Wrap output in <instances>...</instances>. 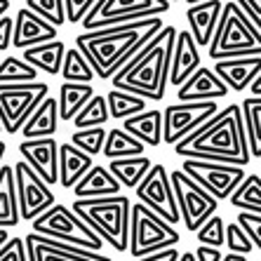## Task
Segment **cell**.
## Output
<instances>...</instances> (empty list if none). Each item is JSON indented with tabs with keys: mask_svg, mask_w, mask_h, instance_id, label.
Masks as SVG:
<instances>
[{
	"mask_svg": "<svg viewBox=\"0 0 261 261\" xmlns=\"http://www.w3.org/2000/svg\"><path fill=\"white\" fill-rule=\"evenodd\" d=\"M181 240L174 226L146 210L144 205L129 207V233H127V252L134 259H141L146 254L160 252V249L176 247Z\"/></svg>",
	"mask_w": 261,
	"mask_h": 261,
	"instance_id": "cell-6",
	"label": "cell"
},
{
	"mask_svg": "<svg viewBox=\"0 0 261 261\" xmlns=\"http://www.w3.org/2000/svg\"><path fill=\"white\" fill-rule=\"evenodd\" d=\"M97 0H64V12H66L68 24H80L83 17L94 7Z\"/></svg>",
	"mask_w": 261,
	"mask_h": 261,
	"instance_id": "cell-42",
	"label": "cell"
},
{
	"mask_svg": "<svg viewBox=\"0 0 261 261\" xmlns=\"http://www.w3.org/2000/svg\"><path fill=\"white\" fill-rule=\"evenodd\" d=\"M103 139H106V129L103 127H90V129H75L71 134V146H75L78 151L85 155H99L103 148Z\"/></svg>",
	"mask_w": 261,
	"mask_h": 261,
	"instance_id": "cell-38",
	"label": "cell"
},
{
	"mask_svg": "<svg viewBox=\"0 0 261 261\" xmlns=\"http://www.w3.org/2000/svg\"><path fill=\"white\" fill-rule=\"evenodd\" d=\"M240 118H243V132L247 141L249 158H261V101L259 99H245L240 103Z\"/></svg>",
	"mask_w": 261,
	"mask_h": 261,
	"instance_id": "cell-29",
	"label": "cell"
},
{
	"mask_svg": "<svg viewBox=\"0 0 261 261\" xmlns=\"http://www.w3.org/2000/svg\"><path fill=\"white\" fill-rule=\"evenodd\" d=\"M14 172V191H17V205H19V219L33 221L36 217L49 210L57 202L55 193L47 184L31 170L29 165L21 163L12 165Z\"/></svg>",
	"mask_w": 261,
	"mask_h": 261,
	"instance_id": "cell-14",
	"label": "cell"
},
{
	"mask_svg": "<svg viewBox=\"0 0 261 261\" xmlns=\"http://www.w3.org/2000/svg\"><path fill=\"white\" fill-rule=\"evenodd\" d=\"M236 224L247 236L252 247L259 249L261 247V212H238Z\"/></svg>",
	"mask_w": 261,
	"mask_h": 261,
	"instance_id": "cell-40",
	"label": "cell"
},
{
	"mask_svg": "<svg viewBox=\"0 0 261 261\" xmlns=\"http://www.w3.org/2000/svg\"><path fill=\"white\" fill-rule=\"evenodd\" d=\"M224 228H226V221L214 214V217H210L205 224L195 231V240H198L200 245H205V247L219 249L221 245H224Z\"/></svg>",
	"mask_w": 261,
	"mask_h": 261,
	"instance_id": "cell-39",
	"label": "cell"
},
{
	"mask_svg": "<svg viewBox=\"0 0 261 261\" xmlns=\"http://www.w3.org/2000/svg\"><path fill=\"white\" fill-rule=\"evenodd\" d=\"M146 146L141 141H137L134 137H129L125 129L113 127L111 132H106V139H103V158L109 160H120V158H137V155H144Z\"/></svg>",
	"mask_w": 261,
	"mask_h": 261,
	"instance_id": "cell-31",
	"label": "cell"
},
{
	"mask_svg": "<svg viewBox=\"0 0 261 261\" xmlns=\"http://www.w3.org/2000/svg\"><path fill=\"white\" fill-rule=\"evenodd\" d=\"M186 3H189V7H191V5H198V3H205V0H186Z\"/></svg>",
	"mask_w": 261,
	"mask_h": 261,
	"instance_id": "cell-54",
	"label": "cell"
},
{
	"mask_svg": "<svg viewBox=\"0 0 261 261\" xmlns=\"http://www.w3.org/2000/svg\"><path fill=\"white\" fill-rule=\"evenodd\" d=\"M247 87L252 90V97H249V99H259V101H261V73L249 80V85H247Z\"/></svg>",
	"mask_w": 261,
	"mask_h": 261,
	"instance_id": "cell-48",
	"label": "cell"
},
{
	"mask_svg": "<svg viewBox=\"0 0 261 261\" xmlns=\"http://www.w3.org/2000/svg\"><path fill=\"white\" fill-rule=\"evenodd\" d=\"M75 129H90V127H103L109 122V109H106V99L103 94H94L90 101L80 109V113L73 118Z\"/></svg>",
	"mask_w": 261,
	"mask_h": 261,
	"instance_id": "cell-35",
	"label": "cell"
},
{
	"mask_svg": "<svg viewBox=\"0 0 261 261\" xmlns=\"http://www.w3.org/2000/svg\"><path fill=\"white\" fill-rule=\"evenodd\" d=\"M59 73H64V83L92 85V80H94V71H92L90 64H87V59L80 55L75 47L64 52V61H61V71Z\"/></svg>",
	"mask_w": 261,
	"mask_h": 261,
	"instance_id": "cell-34",
	"label": "cell"
},
{
	"mask_svg": "<svg viewBox=\"0 0 261 261\" xmlns=\"http://www.w3.org/2000/svg\"><path fill=\"white\" fill-rule=\"evenodd\" d=\"M195 261H221V249H214V247H205V245H198V249L193 252Z\"/></svg>",
	"mask_w": 261,
	"mask_h": 261,
	"instance_id": "cell-46",
	"label": "cell"
},
{
	"mask_svg": "<svg viewBox=\"0 0 261 261\" xmlns=\"http://www.w3.org/2000/svg\"><path fill=\"white\" fill-rule=\"evenodd\" d=\"M7 240H10V236H7V231H5V228H0V247H3V245H5Z\"/></svg>",
	"mask_w": 261,
	"mask_h": 261,
	"instance_id": "cell-52",
	"label": "cell"
},
{
	"mask_svg": "<svg viewBox=\"0 0 261 261\" xmlns=\"http://www.w3.org/2000/svg\"><path fill=\"white\" fill-rule=\"evenodd\" d=\"M137 200L144 205L146 210H151L153 214H158L163 221L170 226L179 224V210L174 202V193L170 186V172L163 163H153L151 170L146 172V176L137 184Z\"/></svg>",
	"mask_w": 261,
	"mask_h": 261,
	"instance_id": "cell-11",
	"label": "cell"
},
{
	"mask_svg": "<svg viewBox=\"0 0 261 261\" xmlns=\"http://www.w3.org/2000/svg\"><path fill=\"white\" fill-rule=\"evenodd\" d=\"M176 155L184 160H202V163H221L233 167H245L249 163L247 141L243 132L240 103H228L217 116L202 122L198 129L174 146Z\"/></svg>",
	"mask_w": 261,
	"mask_h": 261,
	"instance_id": "cell-2",
	"label": "cell"
},
{
	"mask_svg": "<svg viewBox=\"0 0 261 261\" xmlns=\"http://www.w3.org/2000/svg\"><path fill=\"white\" fill-rule=\"evenodd\" d=\"M0 134H3V127H0Z\"/></svg>",
	"mask_w": 261,
	"mask_h": 261,
	"instance_id": "cell-56",
	"label": "cell"
},
{
	"mask_svg": "<svg viewBox=\"0 0 261 261\" xmlns=\"http://www.w3.org/2000/svg\"><path fill=\"white\" fill-rule=\"evenodd\" d=\"M172 5L167 0H97L80 24H83V33H87V31H99L109 29V26L160 17Z\"/></svg>",
	"mask_w": 261,
	"mask_h": 261,
	"instance_id": "cell-8",
	"label": "cell"
},
{
	"mask_svg": "<svg viewBox=\"0 0 261 261\" xmlns=\"http://www.w3.org/2000/svg\"><path fill=\"white\" fill-rule=\"evenodd\" d=\"M26 261H113L103 252H90V249H80L73 245L59 243V240H49V238L29 233L24 238Z\"/></svg>",
	"mask_w": 261,
	"mask_h": 261,
	"instance_id": "cell-15",
	"label": "cell"
},
{
	"mask_svg": "<svg viewBox=\"0 0 261 261\" xmlns=\"http://www.w3.org/2000/svg\"><path fill=\"white\" fill-rule=\"evenodd\" d=\"M64 52L66 45L61 40H52V43H43L36 47L24 49V61L36 71H45L49 75H57L61 71V61H64Z\"/></svg>",
	"mask_w": 261,
	"mask_h": 261,
	"instance_id": "cell-28",
	"label": "cell"
},
{
	"mask_svg": "<svg viewBox=\"0 0 261 261\" xmlns=\"http://www.w3.org/2000/svg\"><path fill=\"white\" fill-rule=\"evenodd\" d=\"M179 259V252L176 247H170V249H160V252H153V254H146L137 261H176Z\"/></svg>",
	"mask_w": 261,
	"mask_h": 261,
	"instance_id": "cell-47",
	"label": "cell"
},
{
	"mask_svg": "<svg viewBox=\"0 0 261 261\" xmlns=\"http://www.w3.org/2000/svg\"><path fill=\"white\" fill-rule=\"evenodd\" d=\"M106 109H109V118L116 120H127V118L137 116L141 111H146V101L139 97H134L129 92H120V90H111L106 94Z\"/></svg>",
	"mask_w": 261,
	"mask_h": 261,
	"instance_id": "cell-33",
	"label": "cell"
},
{
	"mask_svg": "<svg viewBox=\"0 0 261 261\" xmlns=\"http://www.w3.org/2000/svg\"><path fill=\"white\" fill-rule=\"evenodd\" d=\"M10 10V0H0V17H5Z\"/></svg>",
	"mask_w": 261,
	"mask_h": 261,
	"instance_id": "cell-50",
	"label": "cell"
},
{
	"mask_svg": "<svg viewBox=\"0 0 261 261\" xmlns=\"http://www.w3.org/2000/svg\"><path fill=\"white\" fill-rule=\"evenodd\" d=\"M12 45V17H0V49H7Z\"/></svg>",
	"mask_w": 261,
	"mask_h": 261,
	"instance_id": "cell-45",
	"label": "cell"
},
{
	"mask_svg": "<svg viewBox=\"0 0 261 261\" xmlns=\"http://www.w3.org/2000/svg\"><path fill=\"white\" fill-rule=\"evenodd\" d=\"M57 127H59L57 99L45 97L36 106V111L29 116V120L24 122V127L19 129V132L24 134V139H49V137H55Z\"/></svg>",
	"mask_w": 261,
	"mask_h": 261,
	"instance_id": "cell-25",
	"label": "cell"
},
{
	"mask_svg": "<svg viewBox=\"0 0 261 261\" xmlns=\"http://www.w3.org/2000/svg\"><path fill=\"white\" fill-rule=\"evenodd\" d=\"M129 137H134L137 141H141L144 146H155L158 148L163 144V111L158 109H146L137 116L122 120V127Z\"/></svg>",
	"mask_w": 261,
	"mask_h": 261,
	"instance_id": "cell-24",
	"label": "cell"
},
{
	"mask_svg": "<svg viewBox=\"0 0 261 261\" xmlns=\"http://www.w3.org/2000/svg\"><path fill=\"white\" fill-rule=\"evenodd\" d=\"M0 261H26L24 238H10L0 247Z\"/></svg>",
	"mask_w": 261,
	"mask_h": 261,
	"instance_id": "cell-43",
	"label": "cell"
},
{
	"mask_svg": "<svg viewBox=\"0 0 261 261\" xmlns=\"http://www.w3.org/2000/svg\"><path fill=\"white\" fill-rule=\"evenodd\" d=\"M57 33L59 31L55 26L38 19L26 7H21L12 19V47L17 49H29L43 43H52V40H57Z\"/></svg>",
	"mask_w": 261,
	"mask_h": 261,
	"instance_id": "cell-18",
	"label": "cell"
},
{
	"mask_svg": "<svg viewBox=\"0 0 261 261\" xmlns=\"http://www.w3.org/2000/svg\"><path fill=\"white\" fill-rule=\"evenodd\" d=\"M38 71L31 68L24 59L19 57H7L0 59V85H24V83H36Z\"/></svg>",
	"mask_w": 261,
	"mask_h": 261,
	"instance_id": "cell-36",
	"label": "cell"
},
{
	"mask_svg": "<svg viewBox=\"0 0 261 261\" xmlns=\"http://www.w3.org/2000/svg\"><path fill=\"white\" fill-rule=\"evenodd\" d=\"M26 10L33 12L38 19L47 21L49 26H64L66 12H64V0H26Z\"/></svg>",
	"mask_w": 261,
	"mask_h": 261,
	"instance_id": "cell-37",
	"label": "cell"
},
{
	"mask_svg": "<svg viewBox=\"0 0 261 261\" xmlns=\"http://www.w3.org/2000/svg\"><path fill=\"white\" fill-rule=\"evenodd\" d=\"M219 113L217 101H191V103H172L163 111V144L176 146L186 139L193 129Z\"/></svg>",
	"mask_w": 261,
	"mask_h": 261,
	"instance_id": "cell-13",
	"label": "cell"
},
{
	"mask_svg": "<svg viewBox=\"0 0 261 261\" xmlns=\"http://www.w3.org/2000/svg\"><path fill=\"white\" fill-rule=\"evenodd\" d=\"M163 26L160 17H151L132 24L87 31L75 36V49L87 59L94 78L111 80Z\"/></svg>",
	"mask_w": 261,
	"mask_h": 261,
	"instance_id": "cell-1",
	"label": "cell"
},
{
	"mask_svg": "<svg viewBox=\"0 0 261 261\" xmlns=\"http://www.w3.org/2000/svg\"><path fill=\"white\" fill-rule=\"evenodd\" d=\"M221 0H205L198 5H191L186 10V21H189V33L193 43L200 47H207L212 40V33L217 29L219 14H221Z\"/></svg>",
	"mask_w": 261,
	"mask_h": 261,
	"instance_id": "cell-21",
	"label": "cell"
},
{
	"mask_svg": "<svg viewBox=\"0 0 261 261\" xmlns=\"http://www.w3.org/2000/svg\"><path fill=\"white\" fill-rule=\"evenodd\" d=\"M228 90L221 80L214 75L212 68L200 66L198 71L176 90V99L179 103H191V101H217V99H226Z\"/></svg>",
	"mask_w": 261,
	"mask_h": 261,
	"instance_id": "cell-19",
	"label": "cell"
},
{
	"mask_svg": "<svg viewBox=\"0 0 261 261\" xmlns=\"http://www.w3.org/2000/svg\"><path fill=\"white\" fill-rule=\"evenodd\" d=\"M153 160L146 158V155H137V158H120V160H109L111 176L116 179L120 186H127V189H137V184L146 176V172L151 170Z\"/></svg>",
	"mask_w": 261,
	"mask_h": 261,
	"instance_id": "cell-30",
	"label": "cell"
},
{
	"mask_svg": "<svg viewBox=\"0 0 261 261\" xmlns=\"http://www.w3.org/2000/svg\"><path fill=\"white\" fill-rule=\"evenodd\" d=\"M231 207L240 210V212H261V176L259 172L254 174H245V179L236 186L231 195H228Z\"/></svg>",
	"mask_w": 261,
	"mask_h": 261,
	"instance_id": "cell-32",
	"label": "cell"
},
{
	"mask_svg": "<svg viewBox=\"0 0 261 261\" xmlns=\"http://www.w3.org/2000/svg\"><path fill=\"white\" fill-rule=\"evenodd\" d=\"M167 3H170V5H172V3H179V0H167Z\"/></svg>",
	"mask_w": 261,
	"mask_h": 261,
	"instance_id": "cell-55",
	"label": "cell"
},
{
	"mask_svg": "<svg viewBox=\"0 0 261 261\" xmlns=\"http://www.w3.org/2000/svg\"><path fill=\"white\" fill-rule=\"evenodd\" d=\"M221 261H247V256H243V254H231V252H228V254L221 256Z\"/></svg>",
	"mask_w": 261,
	"mask_h": 261,
	"instance_id": "cell-49",
	"label": "cell"
},
{
	"mask_svg": "<svg viewBox=\"0 0 261 261\" xmlns=\"http://www.w3.org/2000/svg\"><path fill=\"white\" fill-rule=\"evenodd\" d=\"M57 153H59V144L55 141V137L24 139L19 144V155L47 186L57 184Z\"/></svg>",
	"mask_w": 261,
	"mask_h": 261,
	"instance_id": "cell-16",
	"label": "cell"
},
{
	"mask_svg": "<svg viewBox=\"0 0 261 261\" xmlns=\"http://www.w3.org/2000/svg\"><path fill=\"white\" fill-rule=\"evenodd\" d=\"M92 97H94V87H92V85H80V83H61L59 99H57V113H59V120L71 122L73 118L80 113V109H83V106H85Z\"/></svg>",
	"mask_w": 261,
	"mask_h": 261,
	"instance_id": "cell-27",
	"label": "cell"
},
{
	"mask_svg": "<svg viewBox=\"0 0 261 261\" xmlns=\"http://www.w3.org/2000/svg\"><path fill=\"white\" fill-rule=\"evenodd\" d=\"M198 68H200V49H198V45L193 43V38H191L189 31H176L167 83L179 90Z\"/></svg>",
	"mask_w": 261,
	"mask_h": 261,
	"instance_id": "cell-17",
	"label": "cell"
},
{
	"mask_svg": "<svg viewBox=\"0 0 261 261\" xmlns=\"http://www.w3.org/2000/svg\"><path fill=\"white\" fill-rule=\"evenodd\" d=\"M238 7H240V12L256 26L261 29V0H233Z\"/></svg>",
	"mask_w": 261,
	"mask_h": 261,
	"instance_id": "cell-44",
	"label": "cell"
},
{
	"mask_svg": "<svg viewBox=\"0 0 261 261\" xmlns=\"http://www.w3.org/2000/svg\"><path fill=\"white\" fill-rule=\"evenodd\" d=\"M5 151H7V144L0 139V165H3V158H5Z\"/></svg>",
	"mask_w": 261,
	"mask_h": 261,
	"instance_id": "cell-53",
	"label": "cell"
},
{
	"mask_svg": "<svg viewBox=\"0 0 261 261\" xmlns=\"http://www.w3.org/2000/svg\"><path fill=\"white\" fill-rule=\"evenodd\" d=\"M170 186L179 210V221H184L189 233H195L207 219L217 214L219 202L195 181H191L181 170L170 172Z\"/></svg>",
	"mask_w": 261,
	"mask_h": 261,
	"instance_id": "cell-10",
	"label": "cell"
},
{
	"mask_svg": "<svg viewBox=\"0 0 261 261\" xmlns=\"http://www.w3.org/2000/svg\"><path fill=\"white\" fill-rule=\"evenodd\" d=\"M207 55L214 61L261 55V29H256L240 12V7L233 0L221 5L217 29H214L212 40L207 45Z\"/></svg>",
	"mask_w": 261,
	"mask_h": 261,
	"instance_id": "cell-5",
	"label": "cell"
},
{
	"mask_svg": "<svg viewBox=\"0 0 261 261\" xmlns=\"http://www.w3.org/2000/svg\"><path fill=\"white\" fill-rule=\"evenodd\" d=\"M179 170L195 181L202 191L212 195L214 200H228V195L236 191V186L245 179L243 167L221 163H202V160H184Z\"/></svg>",
	"mask_w": 261,
	"mask_h": 261,
	"instance_id": "cell-12",
	"label": "cell"
},
{
	"mask_svg": "<svg viewBox=\"0 0 261 261\" xmlns=\"http://www.w3.org/2000/svg\"><path fill=\"white\" fill-rule=\"evenodd\" d=\"M45 97H49V85L40 80L24 83V85H0V127L3 132L17 134Z\"/></svg>",
	"mask_w": 261,
	"mask_h": 261,
	"instance_id": "cell-9",
	"label": "cell"
},
{
	"mask_svg": "<svg viewBox=\"0 0 261 261\" xmlns=\"http://www.w3.org/2000/svg\"><path fill=\"white\" fill-rule=\"evenodd\" d=\"M73 193L78 200H94V198H111V195H120V184L111 176V172L103 165H92L90 170L83 174Z\"/></svg>",
	"mask_w": 261,
	"mask_h": 261,
	"instance_id": "cell-22",
	"label": "cell"
},
{
	"mask_svg": "<svg viewBox=\"0 0 261 261\" xmlns=\"http://www.w3.org/2000/svg\"><path fill=\"white\" fill-rule=\"evenodd\" d=\"M19 219L17 191H14V172L10 163L0 165V228H14Z\"/></svg>",
	"mask_w": 261,
	"mask_h": 261,
	"instance_id": "cell-26",
	"label": "cell"
},
{
	"mask_svg": "<svg viewBox=\"0 0 261 261\" xmlns=\"http://www.w3.org/2000/svg\"><path fill=\"white\" fill-rule=\"evenodd\" d=\"M176 26H163L132 59L111 78L113 90L129 92L144 101H163Z\"/></svg>",
	"mask_w": 261,
	"mask_h": 261,
	"instance_id": "cell-3",
	"label": "cell"
},
{
	"mask_svg": "<svg viewBox=\"0 0 261 261\" xmlns=\"http://www.w3.org/2000/svg\"><path fill=\"white\" fill-rule=\"evenodd\" d=\"M129 198L111 195V198H94V200H73L71 212L90 228L101 243H109L116 252H127L129 233Z\"/></svg>",
	"mask_w": 261,
	"mask_h": 261,
	"instance_id": "cell-4",
	"label": "cell"
},
{
	"mask_svg": "<svg viewBox=\"0 0 261 261\" xmlns=\"http://www.w3.org/2000/svg\"><path fill=\"white\" fill-rule=\"evenodd\" d=\"M176 261H195V256H193V252H184V254H179Z\"/></svg>",
	"mask_w": 261,
	"mask_h": 261,
	"instance_id": "cell-51",
	"label": "cell"
},
{
	"mask_svg": "<svg viewBox=\"0 0 261 261\" xmlns=\"http://www.w3.org/2000/svg\"><path fill=\"white\" fill-rule=\"evenodd\" d=\"M31 228H33L31 233H36V236L49 238V240H59V243L73 245V247H80V249H90V252H101V247H103L101 238L94 236L71 212V207L59 205V202H55L40 217L33 219Z\"/></svg>",
	"mask_w": 261,
	"mask_h": 261,
	"instance_id": "cell-7",
	"label": "cell"
},
{
	"mask_svg": "<svg viewBox=\"0 0 261 261\" xmlns=\"http://www.w3.org/2000/svg\"><path fill=\"white\" fill-rule=\"evenodd\" d=\"M261 55L252 57H233V59L214 61V75L226 85L228 92H243L249 85V80L259 75Z\"/></svg>",
	"mask_w": 261,
	"mask_h": 261,
	"instance_id": "cell-20",
	"label": "cell"
},
{
	"mask_svg": "<svg viewBox=\"0 0 261 261\" xmlns=\"http://www.w3.org/2000/svg\"><path fill=\"white\" fill-rule=\"evenodd\" d=\"M224 245L231 249V254H243V256H247L249 252H252V243H249L247 236H245V233L238 228L236 221L226 224V228H224Z\"/></svg>",
	"mask_w": 261,
	"mask_h": 261,
	"instance_id": "cell-41",
	"label": "cell"
},
{
	"mask_svg": "<svg viewBox=\"0 0 261 261\" xmlns=\"http://www.w3.org/2000/svg\"><path fill=\"white\" fill-rule=\"evenodd\" d=\"M92 165L94 163L90 155H85L71 144H61L57 153V184H61L64 189H73Z\"/></svg>",
	"mask_w": 261,
	"mask_h": 261,
	"instance_id": "cell-23",
	"label": "cell"
}]
</instances>
